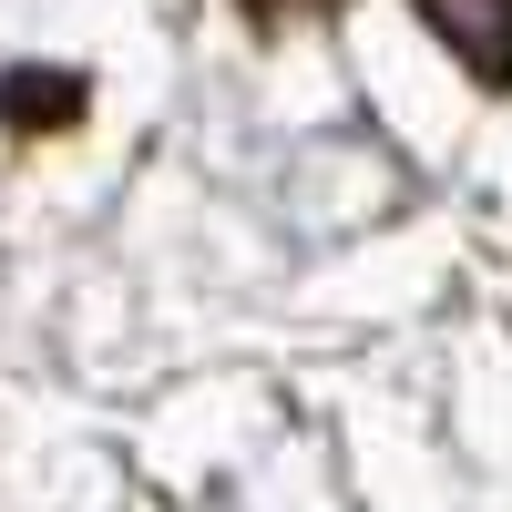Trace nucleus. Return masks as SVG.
Here are the masks:
<instances>
[{"label":"nucleus","instance_id":"1","mask_svg":"<svg viewBox=\"0 0 512 512\" xmlns=\"http://www.w3.org/2000/svg\"><path fill=\"white\" fill-rule=\"evenodd\" d=\"M420 21L472 62V82H512V0H420Z\"/></svg>","mask_w":512,"mask_h":512},{"label":"nucleus","instance_id":"2","mask_svg":"<svg viewBox=\"0 0 512 512\" xmlns=\"http://www.w3.org/2000/svg\"><path fill=\"white\" fill-rule=\"evenodd\" d=\"M236 11H246V21H267V31H277V21H318V11H338V0H236Z\"/></svg>","mask_w":512,"mask_h":512}]
</instances>
